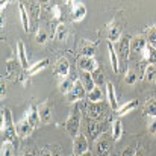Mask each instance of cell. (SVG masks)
<instances>
[{"label":"cell","instance_id":"1","mask_svg":"<svg viewBox=\"0 0 156 156\" xmlns=\"http://www.w3.org/2000/svg\"><path fill=\"white\" fill-rule=\"evenodd\" d=\"M65 129H67L68 135H70L73 140L80 135V133H79V129H80V112H79L77 106L71 109L70 117H68L67 121H65Z\"/></svg>","mask_w":156,"mask_h":156},{"label":"cell","instance_id":"2","mask_svg":"<svg viewBox=\"0 0 156 156\" xmlns=\"http://www.w3.org/2000/svg\"><path fill=\"white\" fill-rule=\"evenodd\" d=\"M112 138H108V135L103 133L94 141V152L96 156H109L111 153V146H112Z\"/></svg>","mask_w":156,"mask_h":156},{"label":"cell","instance_id":"3","mask_svg":"<svg viewBox=\"0 0 156 156\" xmlns=\"http://www.w3.org/2000/svg\"><path fill=\"white\" fill-rule=\"evenodd\" d=\"M85 115L88 117V120L99 121V120L105 115L103 105L102 103H91V102H87V105H85Z\"/></svg>","mask_w":156,"mask_h":156},{"label":"cell","instance_id":"4","mask_svg":"<svg viewBox=\"0 0 156 156\" xmlns=\"http://www.w3.org/2000/svg\"><path fill=\"white\" fill-rule=\"evenodd\" d=\"M103 133H105V127L102 123L94 121V120H88V123H87V138L96 141Z\"/></svg>","mask_w":156,"mask_h":156},{"label":"cell","instance_id":"5","mask_svg":"<svg viewBox=\"0 0 156 156\" xmlns=\"http://www.w3.org/2000/svg\"><path fill=\"white\" fill-rule=\"evenodd\" d=\"M77 67H79L80 71H87V73H91V74L99 68L96 59L90 58V56H79L77 58Z\"/></svg>","mask_w":156,"mask_h":156},{"label":"cell","instance_id":"6","mask_svg":"<svg viewBox=\"0 0 156 156\" xmlns=\"http://www.w3.org/2000/svg\"><path fill=\"white\" fill-rule=\"evenodd\" d=\"M67 96H68V100H70V102H79V100H83V99L88 96V93H87L85 87L82 85V82H80V80H76L73 90H71Z\"/></svg>","mask_w":156,"mask_h":156},{"label":"cell","instance_id":"7","mask_svg":"<svg viewBox=\"0 0 156 156\" xmlns=\"http://www.w3.org/2000/svg\"><path fill=\"white\" fill-rule=\"evenodd\" d=\"M147 38L144 37V35H136V37H133L132 40H130V53H135V55H141L143 56V53L146 50V47H147Z\"/></svg>","mask_w":156,"mask_h":156},{"label":"cell","instance_id":"8","mask_svg":"<svg viewBox=\"0 0 156 156\" xmlns=\"http://www.w3.org/2000/svg\"><path fill=\"white\" fill-rule=\"evenodd\" d=\"M130 40H132V38H129L127 35H124V37H121V40L117 43V55H118V58H121V59H124V61L129 59Z\"/></svg>","mask_w":156,"mask_h":156},{"label":"cell","instance_id":"9","mask_svg":"<svg viewBox=\"0 0 156 156\" xmlns=\"http://www.w3.org/2000/svg\"><path fill=\"white\" fill-rule=\"evenodd\" d=\"M34 129H35V127H34L26 118H21V120L15 124V130H17L18 138H27V136H30L32 132H34Z\"/></svg>","mask_w":156,"mask_h":156},{"label":"cell","instance_id":"10","mask_svg":"<svg viewBox=\"0 0 156 156\" xmlns=\"http://www.w3.org/2000/svg\"><path fill=\"white\" fill-rule=\"evenodd\" d=\"M73 21H82L87 15V6L82 2H70Z\"/></svg>","mask_w":156,"mask_h":156},{"label":"cell","instance_id":"11","mask_svg":"<svg viewBox=\"0 0 156 156\" xmlns=\"http://www.w3.org/2000/svg\"><path fill=\"white\" fill-rule=\"evenodd\" d=\"M73 152L74 156H80L85 152H88V138L85 135H79L77 138L73 140Z\"/></svg>","mask_w":156,"mask_h":156},{"label":"cell","instance_id":"12","mask_svg":"<svg viewBox=\"0 0 156 156\" xmlns=\"http://www.w3.org/2000/svg\"><path fill=\"white\" fill-rule=\"evenodd\" d=\"M55 73H56V76H59V77H62V79L68 77L70 62H68L67 58H59V59L56 61V64H55Z\"/></svg>","mask_w":156,"mask_h":156},{"label":"cell","instance_id":"13","mask_svg":"<svg viewBox=\"0 0 156 156\" xmlns=\"http://www.w3.org/2000/svg\"><path fill=\"white\" fill-rule=\"evenodd\" d=\"M121 24L117 23V21H112L109 24V29H108V38H109V43H118L121 40Z\"/></svg>","mask_w":156,"mask_h":156},{"label":"cell","instance_id":"14","mask_svg":"<svg viewBox=\"0 0 156 156\" xmlns=\"http://www.w3.org/2000/svg\"><path fill=\"white\" fill-rule=\"evenodd\" d=\"M79 52L80 56H90V58H94V53H96V44L88 41V40H80L79 43Z\"/></svg>","mask_w":156,"mask_h":156},{"label":"cell","instance_id":"15","mask_svg":"<svg viewBox=\"0 0 156 156\" xmlns=\"http://www.w3.org/2000/svg\"><path fill=\"white\" fill-rule=\"evenodd\" d=\"M24 118H26L34 127H38V124L41 123V118H40V114H38V108H37V106H30V108L26 111Z\"/></svg>","mask_w":156,"mask_h":156},{"label":"cell","instance_id":"16","mask_svg":"<svg viewBox=\"0 0 156 156\" xmlns=\"http://www.w3.org/2000/svg\"><path fill=\"white\" fill-rule=\"evenodd\" d=\"M38 114H40V118H41V123L43 124H49L52 121V108L49 103H43L38 106Z\"/></svg>","mask_w":156,"mask_h":156},{"label":"cell","instance_id":"17","mask_svg":"<svg viewBox=\"0 0 156 156\" xmlns=\"http://www.w3.org/2000/svg\"><path fill=\"white\" fill-rule=\"evenodd\" d=\"M106 99H108V103L111 106V109H114V111H117L120 106L117 103V96H115V88H114V85L111 83V82H108L106 83Z\"/></svg>","mask_w":156,"mask_h":156},{"label":"cell","instance_id":"18","mask_svg":"<svg viewBox=\"0 0 156 156\" xmlns=\"http://www.w3.org/2000/svg\"><path fill=\"white\" fill-rule=\"evenodd\" d=\"M80 82H82V85L85 87V90H87V93H91L94 88H96V82H94V79H93V74L91 73H87V71H80Z\"/></svg>","mask_w":156,"mask_h":156},{"label":"cell","instance_id":"19","mask_svg":"<svg viewBox=\"0 0 156 156\" xmlns=\"http://www.w3.org/2000/svg\"><path fill=\"white\" fill-rule=\"evenodd\" d=\"M17 50H18V61H20V65L27 71V70L30 68V65H29V59H27L26 47H24V44H23L21 41H18V44H17Z\"/></svg>","mask_w":156,"mask_h":156},{"label":"cell","instance_id":"20","mask_svg":"<svg viewBox=\"0 0 156 156\" xmlns=\"http://www.w3.org/2000/svg\"><path fill=\"white\" fill-rule=\"evenodd\" d=\"M111 136H112V140H114L115 143L121 140V136H123V123H121V120H120V118H117V120H114V121H112Z\"/></svg>","mask_w":156,"mask_h":156},{"label":"cell","instance_id":"21","mask_svg":"<svg viewBox=\"0 0 156 156\" xmlns=\"http://www.w3.org/2000/svg\"><path fill=\"white\" fill-rule=\"evenodd\" d=\"M18 11H20V18H21L23 29H24V32H29L30 30V17H29L27 9L24 8L23 3H18Z\"/></svg>","mask_w":156,"mask_h":156},{"label":"cell","instance_id":"22","mask_svg":"<svg viewBox=\"0 0 156 156\" xmlns=\"http://www.w3.org/2000/svg\"><path fill=\"white\" fill-rule=\"evenodd\" d=\"M108 52H109V59H111V65H112V70L115 73H118L120 70V58L117 55V50L114 49L112 43H108Z\"/></svg>","mask_w":156,"mask_h":156},{"label":"cell","instance_id":"23","mask_svg":"<svg viewBox=\"0 0 156 156\" xmlns=\"http://www.w3.org/2000/svg\"><path fill=\"white\" fill-rule=\"evenodd\" d=\"M144 115L149 118V121L156 118V99L152 97L144 103Z\"/></svg>","mask_w":156,"mask_h":156},{"label":"cell","instance_id":"24","mask_svg":"<svg viewBox=\"0 0 156 156\" xmlns=\"http://www.w3.org/2000/svg\"><path fill=\"white\" fill-rule=\"evenodd\" d=\"M136 108H138V100H129V102H126V103L121 105V106L117 109V115L123 117V115H126V114L133 112Z\"/></svg>","mask_w":156,"mask_h":156},{"label":"cell","instance_id":"25","mask_svg":"<svg viewBox=\"0 0 156 156\" xmlns=\"http://www.w3.org/2000/svg\"><path fill=\"white\" fill-rule=\"evenodd\" d=\"M17 76V61L15 59H8L5 64V77L6 79H14Z\"/></svg>","mask_w":156,"mask_h":156},{"label":"cell","instance_id":"26","mask_svg":"<svg viewBox=\"0 0 156 156\" xmlns=\"http://www.w3.org/2000/svg\"><path fill=\"white\" fill-rule=\"evenodd\" d=\"M0 126H2V130H5L6 127L14 126L12 115H11V111L8 108H2V121H0Z\"/></svg>","mask_w":156,"mask_h":156},{"label":"cell","instance_id":"27","mask_svg":"<svg viewBox=\"0 0 156 156\" xmlns=\"http://www.w3.org/2000/svg\"><path fill=\"white\" fill-rule=\"evenodd\" d=\"M2 136H3V141H9L12 144L17 143V130H15V124L11 126V127H6L5 130H2Z\"/></svg>","mask_w":156,"mask_h":156},{"label":"cell","instance_id":"28","mask_svg":"<svg viewBox=\"0 0 156 156\" xmlns=\"http://www.w3.org/2000/svg\"><path fill=\"white\" fill-rule=\"evenodd\" d=\"M55 38H56V41H61V43L68 38V27H67L65 23H59L58 24V27L55 30Z\"/></svg>","mask_w":156,"mask_h":156},{"label":"cell","instance_id":"29","mask_svg":"<svg viewBox=\"0 0 156 156\" xmlns=\"http://www.w3.org/2000/svg\"><path fill=\"white\" fill-rule=\"evenodd\" d=\"M74 82H76V79H73V77H65V79H62V80L59 82V91H61L62 94H68V93L73 90Z\"/></svg>","mask_w":156,"mask_h":156},{"label":"cell","instance_id":"30","mask_svg":"<svg viewBox=\"0 0 156 156\" xmlns=\"http://www.w3.org/2000/svg\"><path fill=\"white\" fill-rule=\"evenodd\" d=\"M143 59H144L146 62H149V65H150V64H152V65H156V49L155 47H152V46L147 44L146 50L143 53Z\"/></svg>","mask_w":156,"mask_h":156},{"label":"cell","instance_id":"31","mask_svg":"<svg viewBox=\"0 0 156 156\" xmlns=\"http://www.w3.org/2000/svg\"><path fill=\"white\" fill-rule=\"evenodd\" d=\"M40 9H41V5H40L38 2H32V3H29V6H27V14H29V17L34 20V23H37V20H38V17H40Z\"/></svg>","mask_w":156,"mask_h":156},{"label":"cell","instance_id":"32","mask_svg":"<svg viewBox=\"0 0 156 156\" xmlns=\"http://www.w3.org/2000/svg\"><path fill=\"white\" fill-rule=\"evenodd\" d=\"M47 65H49V59H43V61H38V62H35L34 65H30V68L27 70V74H29V76H34V74L40 73L41 70H44V68H46Z\"/></svg>","mask_w":156,"mask_h":156},{"label":"cell","instance_id":"33","mask_svg":"<svg viewBox=\"0 0 156 156\" xmlns=\"http://www.w3.org/2000/svg\"><path fill=\"white\" fill-rule=\"evenodd\" d=\"M87 99H88V102H91V103H100L102 99H103V93H102V90H100L99 87H96L91 93H88Z\"/></svg>","mask_w":156,"mask_h":156},{"label":"cell","instance_id":"34","mask_svg":"<svg viewBox=\"0 0 156 156\" xmlns=\"http://www.w3.org/2000/svg\"><path fill=\"white\" fill-rule=\"evenodd\" d=\"M144 77H146V80L147 82H150V83H153L156 82V65H147V68H146V71H144Z\"/></svg>","mask_w":156,"mask_h":156},{"label":"cell","instance_id":"35","mask_svg":"<svg viewBox=\"0 0 156 156\" xmlns=\"http://www.w3.org/2000/svg\"><path fill=\"white\" fill-rule=\"evenodd\" d=\"M15 152H14V144L9 143V141H3L2 143V152H0V156H14Z\"/></svg>","mask_w":156,"mask_h":156},{"label":"cell","instance_id":"36","mask_svg":"<svg viewBox=\"0 0 156 156\" xmlns=\"http://www.w3.org/2000/svg\"><path fill=\"white\" fill-rule=\"evenodd\" d=\"M124 80H126V83H127V85H135V83H136V80H138V74H136V71H135V70H132V68H129V70L126 71Z\"/></svg>","mask_w":156,"mask_h":156},{"label":"cell","instance_id":"37","mask_svg":"<svg viewBox=\"0 0 156 156\" xmlns=\"http://www.w3.org/2000/svg\"><path fill=\"white\" fill-rule=\"evenodd\" d=\"M47 38H49L47 30H46V29H43V27H38L37 35H35V41H37L38 44H44V43L47 41Z\"/></svg>","mask_w":156,"mask_h":156},{"label":"cell","instance_id":"38","mask_svg":"<svg viewBox=\"0 0 156 156\" xmlns=\"http://www.w3.org/2000/svg\"><path fill=\"white\" fill-rule=\"evenodd\" d=\"M147 43H149V46L156 49V26L149 27V30H147Z\"/></svg>","mask_w":156,"mask_h":156},{"label":"cell","instance_id":"39","mask_svg":"<svg viewBox=\"0 0 156 156\" xmlns=\"http://www.w3.org/2000/svg\"><path fill=\"white\" fill-rule=\"evenodd\" d=\"M93 79H94V82H96V87H100L102 83L105 82V76H103V73L97 68L94 73H93Z\"/></svg>","mask_w":156,"mask_h":156},{"label":"cell","instance_id":"40","mask_svg":"<svg viewBox=\"0 0 156 156\" xmlns=\"http://www.w3.org/2000/svg\"><path fill=\"white\" fill-rule=\"evenodd\" d=\"M52 15H53V18H56V20H59V18H61V6H59V5H53Z\"/></svg>","mask_w":156,"mask_h":156},{"label":"cell","instance_id":"41","mask_svg":"<svg viewBox=\"0 0 156 156\" xmlns=\"http://www.w3.org/2000/svg\"><path fill=\"white\" fill-rule=\"evenodd\" d=\"M136 153V150L133 149V147H126L123 152H121V156H135Z\"/></svg>","mask_w":156,"mask_h":156},{"label":"cell","instance_id":"42","mask_svg":"<svg viewBox=\"0 0 156 156\" xmlns=\"http://www.w3.org/2000/svg\"><path fill=\"white\" fill-rule=\"evenodd\" d=\"M149 132H150L152 135H156V118L149 121Z\"/></svg>","mask_w":156,"mask_h":156},{"label":"cell","instance_id":"43","mask_svg":"<svg viewBox=\"0 0 156 156\" xmlns=\"http://www.w3.org/2000/svg\"><path fill=\"white\" fill-rule=\"evenodd\" d=\"M40 156H52V150L49 149V147H44L43 150H41V153Z\"/></svg>","mask_w":156,"mask_h":156},{"label":"cell","instance_id":"44","mask_svg":"<svg viewBox=\"0 0 156 156\" xmlns=\"http://www.w3.org/2000/svg\"><path fill=\"white\" fill-rule=\"evenodd\" d=\"M52 156H61V152H59L58 147H53L52 149Z\"/></svg>","mask_w":156,"mask_h":156},{"label":"cell","instance_id":"45","mask_svg":"<svg viewBox=\"0 0 156 156\" xmlns=\"http://www.w3.org/2000/svg\"><path fill=\"white\" fill-rule=\"evenodd\" d=\"M5 93H6V87H5V82L2 80V97H5Z\"/></svg>","mask_w":156,"mask_h":156},{"label":"cell","instance_id":"46","mask_svg":"<svg viewBox=\"0 0 156 156\" xmlns=\"http://www.w3.org/2000/svg\"><path fill=\"white\" fill-rule=\"evenodd\" d=\"M135 156H144L143 150H141V149H136V153H135Z\"/></svg>","mask_w":156,"mask_h":156},{"label":"cell","instance_id":"47","mask_svg":"<svg viewBox=\"0 0 156 156\" xmlns=\"http://www.w3.org/2000/svg\"><path fill=\"white\" fill-rule=\"evenodd\" d=\"M21 156H34V153H32V152H23Z\"/></svg>","mask_w":156,"mask_h":156},{"label":"cell","instance_id":"48","mask_svg":"<svg viewBox=\"0 0 156 156\" xmlns=\"http://www.w3.org/2000/svg\"><path fill=\"white\" fill-rule=\"evenodd\" d=\"M80 156H93V153H91V152H90V150H88V152H85V153H83V155H80Z\"/></svg>","mask_w":156,"mask_h":156},{"label":"cell","instance_id":"49","mask_svg":"<svg viewBox=\"0 0 156 156\" xmlns=\"http://www.w3.org/2000/svg\"><path fill=\"white\" fill-rule=\"evenodd\" d=\"M6 5H8V2H2V11L6 8Z\"/></svg>","mask_w":156,"mask_h":156},{"label":"cell","instance_id":"50","mask_svg":"<svg viewBox=\"0 0 156 156\" xmlns=\"http://www.w3.org/2000/svg\"><path fill=\"white\" fill-rule=\"evenodd\" d=\"M73 156H74V155H73Z\"/></svg>","mask_w":156,"mask_h":156}]
</instances>
